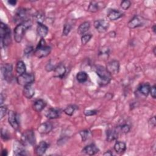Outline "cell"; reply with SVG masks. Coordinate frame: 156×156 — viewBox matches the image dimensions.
Here are the masks:
<instances>
[{
    "label": "cell",
    "mask_w": 156,
    "mask_h": 156,
    "mask_svg": "<svg viewBox=\"0 0 156 156\" xmlns=\"http://www.w3.org/2000/svg\"><path fill=\"white\" fill-rule=\"evenodd\" d=\"M106 69L111 74H115L118 73L119 70V62L116 60H113L109 62L107 65Z\"/></svg>",
    "instance_id": "13"
},
{
    "label": "cell",
    "mask_w": 156,
    "mask_h": 156,
    "mask_svg": "<svg viewBox=\"0 0 156 156\" xmlns=\"http://www.w3.org/2000/svg\"><path fill=\"white\" fill-rule=\"evenodd\" d=\"M46 105V102L41 99L35 101L32 105L33 109L37 112H41Z\"/></svg>",
    "instance_id": "18"
},
{
    "label": "cell",
    "mask_w": 156,
    "mask_h": 156,
    "mask_svg": "<svg viewBox=\"0 0 156 156\" xmlns=\"http://www.w3.org/2000/svg\"><path fill=\"white\" fill-rule=\"evenodd\" d=\"M156 88H155V85H154L152 87H151V89H150V92L149 93L151 94V96L155 99L156 97Z\"/></svg>",
    "instance_id": "41"
},
{
    "label": "cell",
    "mask_w": 156,
    "mask_h": 156,
    "mask_svg": "<svg viewBox=\"0 0 156 156\" xmlns=\"http://www.w3.org/2000/svg\"><path fill=\"white\" fill-rule=\"evenodd\" d=\"M149 123L150 125H151L152 127H154L155 126V123H156V122H155V116H153L152 118L150 119V121H149Z\"/></svg>",
    "instance_id": "42"
},
{
    "label": "cell",
    "mask_w": 156,
    "mask_h": 156,
    "mask_svg": "<svg viewBox=\"0 0 156 156\" xmlns=\"http://www.w3.org/2000/svg\"><path fill=\"white\" fill-rule=\"evenodd\" d=\"M90 27V23L88 21H85L82 23L78 27L77 32L80 35H83L85 33H86Z\"/></svg>",
    "instance_id": "26"
},
{
    "label": "cell",
    "mask_w": 156,
    "mask_h": 156,
    "mask_svg": "<svg viewBox=\"0 0 156 156\" xmlns=\"http://www.w3.org/2000/svg\"><path fill=\"white\" fill-rule=\"evenodd\" d=\"M1 138L4 140H7L10 138V136H9V134L8 133V132L5 130V129H1Z\"/></svg>",
    "instance_id": "35"
},
{
    "label": "cell",
    "mask_w": 156,
    "mask_h": 156,
    "mask_svg": "<svg viewBox=\"0 0 156 156\" xmlns=\"http://www.w3.org/2000/svg\"><path fill=\"white\" fill-rule=\"evenodd\" d=\"M32 51V47H31V46H28V47H27V48L24 49V54H25L26 55L29 54V53L31 52Z\"/></svg>",
    "instance_id": "43"
},
{
    "label": "cell",
    "mask_w": 156,
    "mask_h": 156,
    "mask_svg": "<svg viewBox=\"0 0 156 156\" xmlns=\"http://www.w3.org/2000/svg\"><path fill=\"white\" fill-rule=\"evenodd\" d=\"M4 101V97L3 94L1 93V102H0L1 105H2V104H3Z\"/></svg>",
    "instance_id": "47"
},
{
    "label": "cell",
    "mask_w": 156,
    "mask_h": 156,
    "mask_svg": "<svg viewBox=\"0 0 156 156\" xmlns=\"http://www.w3.org/2000/svg\"><path fill=\"white\" fill-rule=\"evenodd\" d=\"M35 80V76L32 73H25L23 74L19 75L16 78L17 83L22 86H26L31 85Z\"/></svg>",
    "instance_id": "5"
},
{
    "label": "cell",
    "mask_w": 156,
    "mask_h": 156,
    "mask_svg": "<svg viewBox=\"0 0 156 156\" xmlns=\"http://www.w3.org/2000/svg\"><path fill=\"white\" fill-rule=\"evenodd\" d=\"M16 71L19 74H23L26 71V66L23 61L20 60L16 63Z\"/></svg>",
    "instance_id": "27"
},
{
    "label": "cell",
    "mask_w": 156,
    "mask_h": 156,
    "mask_svg": "<svg viewBox=\"0 0 156 156\" xmlns=\"http://www.w3.org/2000/svg\"><path fill=\"white\" fill-rule=\"evenodd\" d=\"M76 79L80 83H83L88 79V75L85 71H80L76 75Z\"/></svg>",
    "instance_id": "29"
},
{
    "label": "cell",
    "mask_w": 156,
    "mask_h": 156,
    "mask_svg": "<svg viewBox=\"0 0 156 156\" xmlns=\"http://www.w3.org/2000/svg\"><path fill=\"white\" fill-rule=\"evenodd\" d=\"M28 18V11L27 9L24 8H19L15 15L14 21L15 22H20L19 24L27 21Z\"/></svg>",
    "instance_id": "7"
},
{
    "label": "cell",
    "mask_w": 156,
    "mask_h": 156,
    "mask_svg": "<svg viewBox=\"0 0 156 156\" xmlns=\"http://www.w3.org/2000/svg\"><path fill=\"white\" fill-rule=\"evenodd\" d=\"M1 155L2 156H7V151L6 149L2 150V151L1 152Z\"/></svg>",
    "instance_id": "46"
},
{
    "label": "cell",
    "mask_w": 156,
    "mask_h": 156,
    "mask_svg": "<svg viewBox=\"0 0 156 156\" xmlns=\"http://www.w3.org/2000/svg\"><path fill=\"white\" fill-rule=\"evenodd\" d=\"M53 71L54 77L62 79L66 73V68L62 63H59L55 66Z\"/></svg>",
    "instance_id": "14"
},
{
    "label": "cell",
    "mask_w": 156,
    "mask_h": 156,
    "mask_svg": "<svg viewBox=\"0 0 156 156\" xmlns=\"http://www.w3.org/2000/svg\"><path fill=\"white\" fill-rule=\"evenodd\" d=\"M99 151V149L96 147V145L93 144H89L87 146H85L83 149H82V152L87 155H95L96 154H97L98 152Z\"/></svg>",
    "instance_id": "20"
},
{
    "label": "cell",
    "mask_w": 156,
    "mask_h": 156,
    "mask_svg": "<svg viewBox=\"0 0 156 156\" xmlns=\"http://www.w3.org/2000/svg\"><path fill=\"white\" fill-rule=\"evenodd\" d=\"M95 72L99 77V84L101 86L108 84L112 79V74L107 71L106 68L101 65L95 66Z\"/></svg>",
    "instance_id": "1"
},
{
    "label": "cell",
    "mask_w": 156,
    "mask_h": 156,
    "mask_svg": "<svg viewBox=\"0 0 156 156\" xmlns=\"http://www.w3.org/2000/svg\"><path fill=\"white\" fill-rule=\"evenodd\" d=\"M122 16V13L120 11L115 9L110 10L107 13L108 18L112 21L116 20L120 18Z\"/></svg>",
    "instance_id": "22"
},
{
    "label": "cell",
    "mask_w": 156,
    "mask_h": 156,
    "mask_svg": "<svg viewBox=\"0 0 156 156\" xmlns=\"http://www.w3.org/2000/svg\"><path fill=\"white\" fill-rule=\"evenodd\" d=\"M144 23L145 19L143 17L140 15H135L129 21L127 26L130 29H135L136 27L143 26Z\"/></svg>",
    "instance_id": "8"
},
{
    "label": "cell",
    "mask_w": 156,
    "mask_h": 156,
    "mask_svg": "<svg viewBox=\"0 0 156 156\" xmlns=\"http://www.w3.org/2000/svg\"><path fill=\"white\" fill-rule=\"evenodd\" d=\"M121 132L124 133H127L130 131V126L128 124H123L120 127Z\"/></svg>",
    "instance_id": "36"
},
{
    "label": "cell",
    "mask_w": 156,
    "mask_h": 156,
    "mask_svg": "<svg viewBox=\"0 0 156 156\" xmlns=\"http://www.w3.org/2000/svg\"><path fill=\"white\" fill-rule=\"evenodd\" d=\"M94 26L99 33L105 32L109 27V23L105 20H98L94 21Z\"/></svg>",
    "instance_id": "10"
},
{
    "label": "cell",
    "mask_w": 156,
    "mask_h": 156,
    "mask_svg": "<svg viewBox=\"0 0 156 156\" xmlns=\"http://www.w3.org/2000/svg\"><path fill=\"white\" fill-rule=\"evenodd\" d=\"M8 4L10 5H12V6H14L16 5V1H15V0H10V1H7Z\"/></svg>",
    "instance_id": "44"
},
{
    "label": "cell",
    "mask_w": 156,
    "mask_h": 156,
    "mask_svg": "<svg viewBox=\"0 0 156 156\" xmlns=\"http://www.w3.org/2000/svg\"><path fill=\"white\" fill-rule=\"evenodd\" d=\"M44 15L43 13H41L40 12H38L37 14L36 15V19L38 23H43V21L44 20Z\"/></svg>",
    "instance_id": "37"
},
{
    "label": "cell",
    "mask_w": 156,
    "mask_h": 156,
    "mask_svg": "<svg viewBox=\"0 0 156 156\" xmlns=\"http://www.w3.org/2000/svg\"><path fill=\"white\" fill-rule=\"evenodd\" d=\"M118 132L115 129H109L106 133V140L107 141L110 142L118 138Z\"/></svg>",
    "instance_id": "24"
},
{
    "label": "cell",
    "mask_w": 156,
    "mask_h": 156,
    "mask_svg": "<svg viewBox=\"0 0 156 156\" xmlns=\"http://www.w3.org/2000/svg\"><path fill=\"white\" fill-rule=\"evenodd\" d=\"M23 94L25 98L27 99H30L35 94V90L31 85L24 86L23 90Z\"/></svg>",
    "instance_id": "21"
},
{
    "label": "cell",
    "mask_w": 156,
    "mask_h": 156,
    "mask_svg": "<svg viewBox=\"0 0 156 156\" xmlns=\"http://www.w3.org/2000/svg\"><path fill=\"white\" fill-rule=\"evenodd\" d=\"M53 126L50 122H45L41 124L38 127V132L41 134H46L52 130Z\"/></svg>",
    "instance_id": "15"
},
{
    "label": "cell",
    "mask_w": 156,
    "mask_h": 156,
    "mask_svg": "<svg viewBox=\"0 0 156 156\" xmlns=\"http://www.w3.org/2000/svg\"><path fill=\"white\" fill-rule=\"evenodd\" d=\"M35 133L32 130L25 131L21 135V141L24 145L26 144L34 145L35 144Z\"/></svg>",
    "instance_id": "6"
},
{
    "label": "cell",
    "mask_w": 156,
    "mask_h": 156,
    "mask_svg": "<svg viewBox=\"0 0 156 156\" xmlns=\"http://www.w3.org/2000/svg\"><path fill=\"white\" fill-rule=\"evenodd\" d=\"M113 155V153L110 151H106L105 153H104V155L105 156H111Z\"/></svg>",
    "instance_id": "45"
},
{
    "label": "cell",
    "mask_w": 156,
    "mask_h": 156,
    "mask_svg": "<svg viewBox=\"0 0 156 156\" xmlns=\"http://www.w3.org/2000/svg\"><path fill=\"white\" fill-rule=\"evenodd\" d=\"M7 108L6 106H1V119H2L4 116L6 115Z\"/></svg>",
    "instance_id": "40"
},
{
    "label": "cell",
    "mask_w": 156,
    "mask_h": 156,
    "mask_svg": "<svg viewBox=\"0 0 156 156\" xmlns=\"http://www.w3.org/2000/svg\"><path fill=\"white\" fill-rule=\"evenodd\" d=\"M131 5V2L129 0H124L122 1L121 3V7L123 10H127Z\"/></svg>",
    "instance_id": "34"
},
{
    "label": "cell",
    "mask_w": 156,
    "mask_h": 156,
    "mask_svg": "<svg viewBox=\"0 0 156 156\" xmlns=\"http://www.w3.org/2000/svg\"><path fill=\"white\" fill-rule=\"evenodd\" d=\"M51 51L50 46L46 44V42L43 38H41L36 49L34 51V54L37 57L41 58L48 56Z\"/></svg>",
    "instance_id": "3"
},
{
    "label": "cell",
    "mask_w": 156,
    "mask_h": 156,
    "mask_svg": "<svg viewBox=\"0 0 156 156\" xmlns=\"http://www.w3.org/2000/svg\"><path fill=\"white\" fill-rule=\"evenodd\" d=\"M152 30L154 32V33L155 34V25H154L152 27Z\"/></svg>",
    "instance_id": "48"
},
{
    "label": "cell",
    "mask_w": 156,
    "mask_h": 156,
    "mask_svg": "<svg viewBox=\"0 0 156 156\" xmlns=\"http://www.w3.org/2000/svg\"><path fill=\"white\" fill-rule=\"evenodd\" d=\"M12 65L10 63H5L2 65L1 71L4 79L7 81H10L13 78Z\"/></svg>",
    "instance_id": "9"
},
{
    "label": "cell",
    "mask_w": 156,
    "mask_h": 156,
    "mask_svg": "<svg viewBox=\"0 0 156 156\" xmlns=\"http://www.w3.org/2000/svg\"><path fill=\"white\" fill-rule=\"evenodd\" d=\"M151 86L149 83H141L138 88V90L144 96H147L149 94Z\"/></svg>",
    "instance_id": "23"
},
{
    "label": "cell",
    "mask_w": 156,
    "mask_h": 156,
    "mask_svg": "<svg viewBox=\"0 0 156 156\" xmlns=\"http://www.w3.org/2000/svg\"><path fill=\"white\" fill-rule=\"evenodd\" d=\"M61 114V112L60 110L57 109V108H49L46 113L45 116L47 118L49 119H56L60 117Z\"/></svg>",
    "instance_id": "17"
},
{
    "label": "cell",
    "mask_w": 156,
    "mask_h": 156,
    "mask_svg": "<svg viewBox=\"0 0 156 156\" xmlns=\"http://www.w3.org/2000/svg\"><path fill=\"white\" fill-rule=\"evenodd\" d=\"M55 66H54L52 65V63L51 62V61H49L46 65L45 66V69L47 71H54V68H55Z\"/></svg>",
    "instance_id": "38"
},
{
    "label": "cell",
    "mask_w": 156,
    "mask_h": 156,
    "mask_svg": "<svg viewBox=\"0 0 156 156\" xmlns=\"http://www.w3.org/2000/svg\"><path fill=\"white\" fill-rule=\"evenodd\" d=\"M91 37H92V35L90 34H85V35H82V38H81L82 44L83 45L86 44L90 40Z\"/></svg>",
    "instance_id": "31"
},
{
    "label": "cell",
    "mask_w": 156,
    "mask_h": 156,
    "mask_svg": "<svg viewBox=\"0 0 156 156\" xmlns=\"http://www.w3.org/2000/svg\"><path fill=\"white\" fill-rule=\"evenodd\" d=\"M8 121L10 126L15 129L18 130L19 129V122L17 119V116L15 112L13 111H9L8 113Z\"/></svg>",
    "instance_id": "12"
},
{
    "label": "cell",
    "mask_w": 156,
    "mask_h": 156,
    "mask_svg": "<svg viewBox=\"0 0 156 156\" xmlns=\"http://www.w3.org/2000/svg\"><path fill=\"white\" fill-rule=\"evenodd\" d=\"M153 51H154V55H155V47H154V49H153Z\"/></svg>",
    "instance_id": "49"
},
{
    "label": "cell",
    "mask_w": 156,
    "mask_h": 156,
    "mask_svg": "<svg viewBox=\"0 0 156 156\" xmlns=\"http://www.w3.org/2000/svg\"><path fill=\"white\" fill-rule=\"evenodd\" d=\"M32 23L30 20L18 24L14 29V39L17 43H20L27 29L30 27Z\"/></svg>",
    "instance_id": "2"
},
{
    "label": "cell",
    "mask_w": 156,
    "mask_h": 156,
    "mask_svg": "<svg viewBox=\"0 0 156 156\" xmlns=\"http://www.w3.org/2000/svg\"><path fill=\"white\" fill-rule=\"evenodd\" d=\"M98 113V111L96 110H87L84 111V114L86 116H93L96 115Z\"/></svg>",
    "instance_id": "39"
},
{
    "label": "cell",
    "mask_w": 156,
    "mask_h": 156,
    "mask_svg": "<svg viewBox=\"0 0 156 156\" xmlns=\"http://www.w3.org/2000/svg\"><path fill=\"white\" fill-rule=\"evenodd\" d=\"M13 151L14 154L15 155H27V151L24 148V144L23 142L21 141H16L14 143L13 146Z\"/></svg>",
    "instance_id": "11"
},
{
    "label": "cell",
    "mask_w": 156,
    "mask_h": 156,
    "mask_svg": "<svg viewBox=\"0 0 156 156\" xmlns=\"http://www.w3.org/2000/svg\"><path fill=\"white\" fill-rule=\"evenodd\" d=\"M114 149L119 154H123L126 149V144L122 141H117L114 145Z\"/></svg>",
    "instance_id": "25"
},
{
    "label": "cell",
    "mask_w": 156,
    "mask_h": 156,
    "mask_svg": "<svg viewBox=\"0 0 156 156\" xmlns=\"http://www.w3.org/2000/svg\"><path fill=\"white\" fill-rule=\"evenodd\" d=\"M1 46H7L11 43V35H10V29L6 24L1 23Z\"/></svg>",
    "instance_id": "4"
},
{
    "label": "cell",
    "mask_w": 156,
    "mask_h": 156,
    "mask_svg": "<svg viewBox=\"0 0 156 156\" xmlns=\"http://www.w3.org/2000/svg\"><path fill=\"white\" fill-rule=\"evenodd\" d=\"M48 147H49V145H48V144L46 141H41L35 147V152L38 155H41L44 154L46 152V151L48 149Z\"/></svg>",
    "instance_id": "16"
},
{
    "label": "cell",
    "mask_w": 156,
    "mask_h": 156,
    "mask_svg": "<svg viewBox=\"0 0 156 156\" xmlns=\"http://www.w3.org/2000/svg\"><path fill=\"white\" fill-rule=\"evenodd\" d=\"M90 131L87 130H82L79 132V134L81 136L82 138V141H85L89 137L90 135Z\"/></svg>",
    "instance_id": "32"
},
{
    "label": "cell",
    "mask_w": 156,
    "mask_h": 156,
    "mask_svg": "<svg viewBox=\"0 0 156 156\" xmlns=\"http://www.w3.org/2000/svg\"><path fill=\"white\" fill-rule=\"evenodd\" d=\"M37 31L38 35L41 38H43L47 35L48 33V28L46 26H45L43 23H38L37 27Z\"/></svg>",
    "instance_id": "19"
},
{
    "label": "cell",
    "mask_w": 156,
    "mask_h": 156,
    "mask_svg": "<svg viewBox=\"0 0 156 156\" xmlns=\"http://www.w3.org/2000/svg\"><path fill=\"white\" fill-rule=\"evenodd\" d=\"M76 108V107L75 105H68V107H66L64 109L63 112H64V113H65L66 115H68V116H72V115H73V113H74V112Z\"/></svg>",
    "instance_id": "30"
},
{
    "label": "cell",
    "mask_w": 156,
    "mask_h": 156,
    "mask_svg": "<svg viewBox=\"0 0 156 156\" xmlns=\"http://www.w3.org/2000/svg\"><path fill=\"white\" fill-rule=\"evenodd\" d=\"M71 25L69 23H66L63 28V35L66 36L68 35V34L70 32L71 30Z\"/></svg>",
    "instance_id": "33"
},
{
    "label": "cell",
    "mask_w": 156,
    "mask_h": 156,
    "mask_svg": "<svg viewBox=\"0 0 156 156\" xmlns=\"http://www.w3.org/2000/svg\"><path fill=\"white\" fill-rule=\"evenodd\" d=\"M101 2H96V1H91L89 5H88V10L90 12H96L97 11H98L100 9H101L102 7L101 6V5H99ZM103 8V7H102Z\"/></svg>",
    "instance_id": "28"
}]
</instances>
